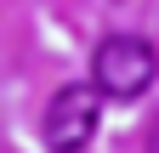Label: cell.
I'll return each instance as SVG.
<instances>
[{
    "label": "cell",
    "instance_id": "obj_1",
    "mask_svg": "<svg viewBox=\"0 0 159 153\" xmlns=\"http://www.w3.org/2000/svg\"><path fill=\"white\" fill-rule=\"evenodd\" d=\"M91 80H97L102 97L131 102V97H142L159 80V51L148 40H136V34H108L97 46V57H91Z\"/></svg>",
    "mask_w": 159,
    "mask_h": 153
},
{
    "label": "cell",
    "instance_id": "obj_2",
    "mask_svg": "<svg viewBox=\"0 0 159 153\" xmlns=\"http://www.w3.org/2000/svg\"><path fill=\"white\" fill-rule=\"evenodd\" d=\"M102 119V91L91 85H63L46 108V147L51 153H85Z\"/></svg>",
    "mask_w": 159,
    "mask_h": 153
},
{
    "label": "cell",
    "instance_id": "obj_3",
    "mask_svg": "<svg viewBox=\"0 0 159 153\" xmlns=\"http://www.w3.org/2000/svg\"><path fill=\"white\" fill-rule=\"evenodd\" d=\"M148 153H159V119L148 125Z\"/></svg>",
    "mask_w": 159,
    "mask_h": 153
}]
</instances>
